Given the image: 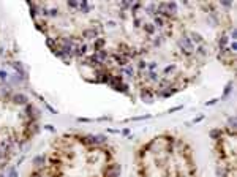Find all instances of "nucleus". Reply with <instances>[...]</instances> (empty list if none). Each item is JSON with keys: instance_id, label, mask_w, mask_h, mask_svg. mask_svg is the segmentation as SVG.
<instances>
[{"instance_id": "nucleus-1", "label": "nucleus", "mask_w": 237, "mask_h": 177, "mask_svg": "<svg viewBox=\"0 0 237 177\" xmlns=\"http://www.w3.org/2000/svg\"><path fill=\"white\" fill-rule=\"evenodd\" d=\"M27 96L26 95H22V93H16L14 96H13V103L14 105H27Z\"/></svg>"}, {"instance_id": "nucleus-4", "label": "nucleus", "mask_w": 237, "mask_h": 177, "mask_svg": "<svg viewBox=\"0 0 237 177\" xmlns=\"http://www.w3.org/2000/svg\"><path fill=\"white\" fill-rule=\"evenodd\" d=\"M0 177H5V175H3V174H0Z\"/></svg>"}, {"instance_id": "nucleus-2", "label": "nucleus", "mask_w": 237, "mask_h": 177, "mask_svg": "<svg viewBox=\"0 0 237 177\" xmlns=\"http://www.w3.org/2000/svg\"><path fill=\"white\" fill-rule=\"evenodd\" d=\"M8 177H19L17 175V171H16V168H8Z\"/></svg>"}, {"instance_id": "nucleus-3", "label": "nucleus", "mask_w": 237, "mask_h": 177, "mask_svg": "<svg viewBox=\"0 0 237 177\" xmlns=\"http://www.w3.org/2000/svg\"><path fill=\"white\" fill-rule=\"evenodd\" d=\"M7 76H8L7 73H3V71H0V78H2V79H5V78H7Z\"/></svg>"}]
</instances>
